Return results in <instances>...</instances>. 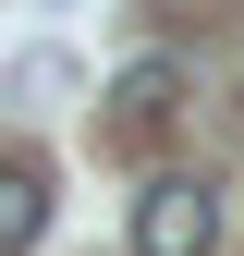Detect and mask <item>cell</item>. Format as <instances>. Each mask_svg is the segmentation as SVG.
I'll return each mask as SVG.
<instances>
[{
	"label": "cell",
	"mask_w": 244,
	"mask_h": 256,
	"mask_svg": "<svg viewBox=\"0 0 244 256\" xmlns=\"http://www.w3.org/2000/svg\"><path fill=\"white\" fill-rule=\"evenodd\" d=\"M122 232H134V256H208L220 244V196L208 183H134V208H122Z\"/></svg>",
	"instance_id": "obj_1"
},
{
	"label": "cell",
	"mask_w": 244,
	"mask_h": 256,
	"mask_svg": "<svg viewBox=\"0 0 244 256\" xmlns=\"http://www.w3.org/2000/svg\"><path fill=\"white\" fill-rule=\"evenodd\" d=\"M37 232H49V183L24 158H0V256H37Z\"/></svg>",
	"instance_id": "obj_2"
}]
</instances>
